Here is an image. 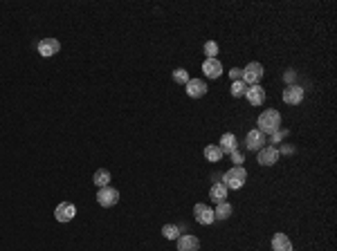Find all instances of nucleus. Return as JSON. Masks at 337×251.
Masks as SVG:
<instances>
[{"instance_id":"f257e3e1","label":"nucleus","mask_w":337,"mask_h":251,"mask_svg":"<svg viewBox=\"0 0 337 251\" xmlns=\"http://www.w3.org/2000/svg\"><path fill=\"white\" fill-rule=\"evenodd\" d=\"M279 126H281V114H279V110H263L261 114H258V128L263 135H272L279 130Z\"/></svg>"},{"instance_id":"f03ea898","label":"nucleus","mask_w":337,"mask_h":251,"mask_svg":"<svg viewBox=\"0 0 337 251\" xmlns=\"http://www.w3.org/2000/svg\"><path fill=\"white\" fill-rule=\"evenodd\" d=\"M247 180V171L243 169V166H234V169H230L222 175V184L227 186V191H238V188H243V184H245Z\"/></svg>"},{"instance_id":"7ed1b4c3","label":"nucleus","mask_w":337,"mask_h":251,"mask_svg":"<svg viewBox=\"0 0 337 251\" xmlns=\"http://www.w3.org/2000/svg\"><path fill=\"white\" fill-rule=\"evenodd\" d=\"M263 78V65L261 63H250L247 67H243V83L245 86H258V81Z\"/></svg>"},{"instance_id":"20e7f679","label":"nucleus","mask_w":337,"mask_h":251,"mask_svg":"<svg viewBox=\"0 0 337 251\" xmlns=\"http://www.w3.org/2000/svg\"><path fill=\"white\" fill-rule=\"evenodd\" d=\"M97 202H99V206H103V208L115 206V204L119 202V191L113 188V186H103V188L97 191Z\"/></svg>"},{"instance_id":"39448f33","label":"nucleus","mask_w":337,"mask_h":251,"mask_svg":"<svg viewBox=\"0 0 337 251\" xmlns=\"http://www.w3.org/2000/svg\"><path fill=\"white\" fill-rule=\"evenodd\" d=\"M74 216H77V206L72 202H61L59 206H56V211H54L56 222H72Z\"/></svg>"},{"instance_id":"423d86ee","label":"nucleus","mask_w":337,"mask_h":251,"mask_svg":"<svg viewBox=\"0 0 337 251\" xmlns=\"http://www.w3.org/2000/svg\"><path fill=\"white\" fill-rule=\"evenodd\" d=\"M194 216H196V220H198V224H205V227H209V224L216 222L214 208L207 206V204H196V206H194Z\"/></svg>"},{"instance_id":"0eeeda50","label":"nucleus","mask_w":337,"mask_h":251,"mask_svg":"<svg viewBox=\"0 0 337 251\" xmlns=\"http://www.w3.org/2000/svg\"><path fill=\"white\" fill-rule=\"evenodd\" d=\"M39 54L41 56H45V59H50V56H54V54H59V50H61V43L56 38H43V40H39Z\"/></svg>"},{"instance_id":"6e6552de","label":"nucleus","mask_w":337,"mask_h":251,"mask_svg":"<svg viewBox=\"0 0 337 251\" xmlns=\"http://www.w3.org/2000/svg\"><path fill=\"white\" fill-rule=\"evenodd\" d=\"M277 159H279V148H274V146H263L258 150V164L261 166H274Z\"/></svg>"},{"instance_id":"1a4fd4ad","label":"nucleus","mask_w":337,"mask_h":251,"mask_svg":"<svg viewBox=\"0 0 337 251\" xmlns=\"http://www.w3.org/2000/svg\"><path fill=\"white\" fill-rule=\"evenodd\" d=\"M186 94H189L191 99H200L207 94V83L200 81V78H189L186 81Z\"/></svg>"},{"instance_id":"9d476101","label":"nucleus","mask_w":337,"mask_h":251,"mask_svg":"<svg viewBox=\"0 0 337 251\" xmlns=\"http://www.w3.org/2000/svg\"><path fill=\"white\" fill-rule=\"evenodd\" d=\"M283 101L290 103V106H299V103L304 101V88L288 86L286 90H283Z\"/></svg>"},{"instance_id":"9b49d317","label":"nucleus","mask_w":337,"mask_h":251,"mask_svg":"<svg viewBox=\"0 0 337 251\" xmlns=\"http://www.w3.org/2000/svg\"><path fill=\"white\" fill-rule=\"evenodd\" d=\"M263 144H266V135L261 133V130H250L245 137V146L247 150H261Z\"/></svg>"},{"instance_id":"f8f14e48","label":"nucleus","mask_w":337,"mask_h":251,"mask_svg":"<svg viewBox=\"0 0 337 251\" xmlns=\"http://www.w3.org/2000/svg\"><path fill=\"white\" fill-rule=\"evenodd\" d=\"M245 99L252 103V106H261V103L266 101V90H263L261 86H247Z\"/></svg>"},{"instance_id":"ddd939ff","label":"nucleus","mask_w":337,"mask_h":251,"mask_svg":"<svg viewBox=\"0 0 337 251\" xmlns=\"http://www.w3.org/2000/svg\"><path fill=\"white\" fill-rule=\"evenodd\" d=\"M198 249H200V240L196 235L186 233L178 238V251H198Z\"/></svg>"},{"instance_id":"4468645a","label":"nucleus","mask_w":337,"mask_h":251,"mask_svg":"<svg viewBox=\"0 0 337 251\" xmlns=\"http://www.w3.org/2000/svg\"><path fill=\"white\" fill-rule=\"evenodd\" d=\"M202 72H205V76L209 78H218L222 74V65L218 59H207L205 63H202Z\"/></svg>"},{"instance_id":"2eb2a0df","label":"nucleus","mask_w":337,"mask_h":251,"mask_svg":"<svg viewBox=\"0 0 337 251\" xmlns=\"http://www.w3.org/2000/svg\"><path fill=\"white\" fill-rule=\"evenodd\" d=\"M272 251H292V242L286 233H274L272 235Z\"/></svg>"},{"instance_id":"dca6fc26","label":"nucleus","mask_w":337,"mask_h":251,"mask_svg":"<svg viewBox=\"0 0 337 251\" xmlns=\"http://www.w3.org/2000/svg\"><path fill=\"white\" fill-rule=\"evenodd\" d=\"M209 197H211V200H214L216 204L225 202V197H227V186L222 184V182L214 184V186H211V191H209Z\"/></svg>"},{"instance_id":"f3484780","label":"nucleus","mask_w":337,"mask_h":251,"mask_svg":"<svg viewBox=\"0 0 337 251\" xmlns=\"http://www.w3.org/2000/svg\"><path fill=\"white\" fill-rule=\"evenodd\" d=\"M220 150H222V155L225 153H232V150H236V137L232 133H225L220 137Z\"/></svg>"},{"instance_id":"a211bd4d","label":"nucleus","mask_w":337,"mask_h":251,"mask_svg":"<svg viewBox=\"0 0 337 251\" xmlns=\"http://www.w3.org/2000/svg\"><path fill=\"white\" fill-rule=\"evenodd\" d=\"M232 211H234V208H232L230 202H220V204H216L214 218H216V220H227V218L232 216Z\"/></svg>"},{"instance_id":"6ab92c4d","label":"nucleus","mask_w":337,"mask_h":251,"mask_svg":"<svg viewBox=\"0 0 337 251\" xmlns=\"http://www.w3.org/2000/svg\"><path fill=\"white\" fill-rule=\"evenodd\" d=\"M92 182H95V184L99 186V188L108 186V184H110V173H108L106 169H99V171L95 173V175H92Z\"/></svg>"},{"instance_id":"aec40b11","label":"nucleus","mask_w":337,"mask_h":251,"mask_svg":"<svg viewBox=\"0 0 337 251\" xmlns=\"http://www.w3.org/2000/svg\"><path fill=\"white\" fill-rule=\"evenodd\" d=\"M205 157H207V161H220V157H222V150H220V146H216V144H211V146H207L205 148Z\"/></svg>"},{"instance_id":"412c9836","label":"nucleus","mask_w":337,"mask_h":251,"mask_svg":"<svg viewBox=\"0 0 337 251\" xmlns=\"http://www.w3.org/2000/svg\"><path fill=\"white\" fill-rule=\"evenodd\" d=\"M162 235L167 240H178L180 238V229L175 227V224H164V227H162Z\"/></svg>"},{"instance_id":"4be33fe9","label":"nucleus","mask_w":337,"mask_h":251,"mask_svg":"<svg viewBox=\"0 0 337 251\" xmlns=\"http://www.w3.org/2000/svg\"><path fill=\"white\" fill-rule=\"evenodd\" d=\"M205 54H207V59H216V54H218V43H216V40H207Z\"/></svg>"},{"instance_id":"5701e85b","label":"nucleus","mask_w":337,"mask_h":251,"mask_svg":"<svg viewBox=\"0 0 337 251\" xmlns=\"http://www.w3.org/2000/svg\"><path fill=\"white\" fill-rule=\"evenodd\" d=\"M245 90H247V86L243 81H232V94L234 97H245Z\"/></svg>"},{"instance_id":"b1692460","label":"nucleus","mask_w":337,"mask_h":251,"mask_svg":"<svg viewBox=\"0 0 337 251\" xmlns=\"http://www.w3.org/2000/svg\"><path fill=\"white\" fill-rule=\"evenodd\" d=\"M173 81H175V83H184V86H186V81H189V72L182 70V67L173 70Z\"/></svg>"},{"instance_id":"393cba45","label":"nucleus","mask_w":337,"mask_h":251,"mask_svg":"<svg viewBox=\"0 0 337 251\" xmlns=\"http://www.w3.org/2000/svg\"><path fill=\"white\" fill-rule=\"evenodd\" d=\"M230 76H232V81H243V70H241V67H232Z\"/></svg>"},{"instance_id":"a878e982","label":"nucleus","mask_w":337,"mask_h":251,"mask_svg":"<svg viewBox=\"0 0 337 251\" xmlns=\"http://www.w3.org/2000/svg\"><path fill=\"white\" fill-rule=\"evenodd\" d=\"M230 155H232V161H234V166H241V164H243V155L238 153V148H236V150H232Z\"/></svg>"},{"instance_id":"bb28decb","label":"nucleus","mask_w":337,"mask_h":251,"mask_svg":"<svg viewBox=\"0 0 337 251\" xmlns=\"http://www.w3.org/2000/svg\"><path fill=\"white\" fill-rule=\"evenodd\" d=\"M283 130H277V133H272V141H279V139H283Z\"/></svg>"},{"instance_id":"cd10ccee","label":"nucleus","mask_w":337,"mask_h":251,"mask_svg":"<svg viewBox=\"0 0 337 251\" xmlns=\"http://www.w3.org/2000/svg\"><path fill=\"white\" fill-rule=\"evenodd\" d=\"M283 78H286V81H292L294 74H292V72H286V76H283Z\"/></svg>"}]
</instances>
